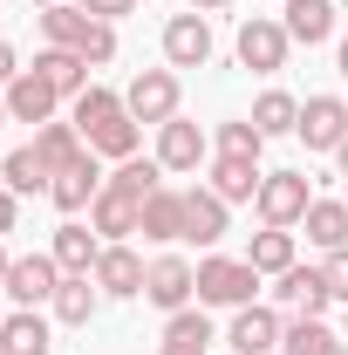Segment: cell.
Instances as JSON below:
<instances>
[{"instance_id":"obj_1","label":"cell","mask_w":348,"mask_h":355,"mask_svg":"<svg viewBox=\"0 0 348 355\" xmlns=\"http://www.w3.org/2000/svg\"><path fill=\"white\" fill-rule=\"evenodd\" d=\"M253 294H260L253 260H225V253L198 260V308H246Z\"/></svg>"},{"instance_id":"obj_2","label":"cell","mask_w":348,"mask_h":355,"mask_svg":"<svg viewBox=\"0 0 348 355\" xmlns=\"http://www.w3.org/2000/svg\"><path fill=\"white\" fill-rule=\"evenodd\" d=\"M253 205H260V219H266V225L294 232V225L307 219V205H314V191H307V171H266Z\"/></svg>"},{"instance_id":"obj_3","label":"cell","mask_w":348,"mask_h":355,"mask_svg":"<svg viewBox=\"0 0 348 355\" xmlns=\"http://www.w3.org/2000/svg\"><path fill=\"white\" fill-rule=\"evenodd\" d=\"M143 301H150V308H164V314L191 308V301H198V266L184 260V253H157L150 273H143Z\"/></svg>"},{"instance_id":"obj_4","label":"cell","mask_w":348,"mask_h":355,"mask_svg":"<svg viewBox=\"0 0 348 355\" xmlns=\"http://www.w3.org/2000/svg\"><path fill=\"white\" fill-rule=\"evenodd\" d=\"M287 48H294V35H287L280 21L253 14V21H239V42H232V55H239L253 76H280V69H287Z\"/></svg>"},{"instance_id":"obj_5","label":"cell","mask_w":348,"mask_h":355,"mask_svg":"<svg viewBox=\"0 0 348 355\" xmlns=\"http://www.w3.org/2000/svg\"><path fill=\"white\" fill-rule=\"evenodd\" d=\"M103 184H110V171H103V157H96V150H82L76 164H62V171H55V184H48V198H55V212H69V219H76L82 205H96V198H103Z\"/></svg>"},{"instance_id":"obj_6","label":"cell","mask_w":348,"mask_h":355,"mask_svg":"<svg viewBox=\"0 0 348 355\" xmlns=\"http://www.w3.org/2000/svg\"><path fill=\"white\" fill-rule=\"evenodd\" d=\"M123 110H130L137 123H171L177 116V69H143V76H130Z\"/></svg>"},{"instance_id":"obj_7","label":"cell","mask_w":348,"mask_h":355,"mask_svg":"<svg viewBox=\"0 0 348 355\" xmlns=\"http://www.w3.org/2000/svg\"><path fill=\"white\" fill-rule=\"evenodd\" d=\"M280 335H287V314L266 308V301L232 308V328H225V342H232L239 355H273V349H280Z\"/></svg>"},{"instance_id":"obj_8","label":"cell","mask_w":348,"mask_h":355,"mask_svg":"<svg viewBox=\"0 0 348 355\" xmlns=\"http://www.w3.org/2000/svg\"><path fill=\"white\" fill-rule=\"evenodd\" d=\"M55 287H62V266H55V253H28V260L7 266V301L14 308H42V301H55Z\"/></svg>"},{"instance_id":"obj_9","label":"cell","mask_w":348,"mask_h":355,"mask_svg":"<svg viewBox=\"0 0 348 355\" xmlns=\"http://www.w3.org/2000/svg\"><path fill=\"white\" fill-rule=\"evenodd\" d=\"M164 62H171V69H205V62H212V21H205L198 7L164 21Z\"/></svg>"},{"instance_id":"obj_10","label":"cell","mask_w":348,"mask_h":355,"mask_svg":"<svg viewBox=\"0 0 348 355\" xmlns=\"http://www.w3.org/2000/svg\"><path fill=\"white\" fill-rule=\"evenodd\" d=\"M307 144V150H328V157H335V150H342V137H348V103L342 96H307L301 103V130H294Z\"/></svg>"},{"instance_id":"obj_11","label":"cell","mask_w":348,"mask_h":355,"mask_svg":"<svg viewBox=\"0 0 348 355\" xmlns=\"http://www.w3.org/2000/svg\"><path fill=\"white\" fill-rule=\"evenodd\" d=\"M0 96H7V116H14V123H35V130H42V123H55V103H62V96H55V83H48L42 69H21Z\"/></svg>"},{"instance_id":"obj_12","label":"cell","mask_w":348,"mask_h":355,"mask_svg":"<svg viewBox=\"0 0 348 355\" xmlns=\"http://www.w3.org/2000/svg\"><path fill=\"white\" fill-rule=\"evenodd\" d=\"M328 280H321V266H287V273H273V308H301V314H328Z\"/></svg>"},{"instance_id":"obj_13","label":"cell","mask_w":348,"mask_h":355,"mask_svg":"<svg viewBox=\"0 0 348 355\" xmlns=\"http://www.w3.org/2000/svg\"><path fill=\"white\" fill-rule=\"evenodd\" d=\"M205 150H212V137L198 130V123H184V116L157 123V164H164V171H198Z\"/></svg>"},{"instance_id":"obj_14","label":"cell","mask_w":348,"mask_h":355,"mask_svg":"<svg viewBox=\"0 0 348 355\" xmlns=\"http://www.w3.org/2000/svg\"><path fill=\"white\" fill-rule=\"evenodd\" d=\"M225 225H232V205L218 198L212 184H191V191H184V239L218 246V239H225Z\"/></svg>"},{"instance_id":"obj_15","label":"cell","mask_w":348,"mask_h":355,"mask_svg":"<svg viewBox=\"0 0 348 355\" xmlns=\"http://www.w3.org/2000/svg\"><path fill=\"white\" fill-rule=\"evenodd\" d=\"M143 273H150V266L137 260L130 239H123V246H103V260H96V287H103L110 301H137V294H143Z\"/></svg>"},{"instance_id":"obj_16","label":"cell","mask_w":348,"mask_h":355,"mask_svg":"<svg viewBox=\"0 0 348 355\" xmlns=\"http://www.w3.org/2000/svg\"><path fill=\"white\" fill-rule=\"evenodd\" d=\"M103 246H110V239H103L96 225H76V219H62V225H55V246H48V253H55V266H62V273H96Z\"/></svg>"},{"instance_id":"obj_17","label":"cell","mask_w":348,"mask_h":355,"mask_svg":"<svg viewBox=\"0 0 348 355\" xmlns=\"http://www.w3.org/2000/svg\"><path fill=\"white\" fill-rule=\"evenodd\" d=\"M89 225H96V232H103L110 246H123V239H137V232H143V205H137V198H123V191H110V184H103V198L89 205Z\"/></svg>"},{"instance_id":"obj_18","label":"cell","mask_w":348,"mask_h":355,"mask_svg":"<svg viewBox=\"0 0 348 355\" xmlns=\"http://www.w3.org/2000/svg\"><path fill=\"white\" fill-rule=\"evenodd\" d=\"M55 321L62 328H89V314L103 308V287H96V273H62V287H55Z\"/></svg>"},{"instance_id":"obj_19","label":"cell","mask_w":348,"mask_h":355,"mask_svg":"<svg viewBox=\"0 0 348 355\" xmlns=\"http://www.w3.org/2000/svg\"><path fill=\"white\" fill-rule=\"evenodd\" d=\"M260 164L253 157H212V171H205V184H212L225 205H246V198H260Z\"/></svg>"},{"instance_id":"obj_20","label":"cell","mask_w":348,"mask_h":355,"mask_svg":"<svg viewBox=\"0 0 348 355\" xmlns=\"http://www.w3.org/2000/svg\"><path fill=\"white\" fill-rule=\"evenodd\" d=\"M280 349L287 355H348V335H335L321 314H294L287 335H280Z\"/></svg>"},{"instance_id":"obj_21","label":"cell","mask_w":348,"mask_h":355,"mask_svg":"<svg viewBox=\"0 0 348 355\" xmlns=\"http://www.w3.org/2000/svg\"><path fill=\"white\" fill-rule=\"evenodd\" d=\"M35 21H42V42L48 48H82L89 28H96V14H82L76 0H55V7H42Z\"/></svg>"},{"instance_id":"obj_22","label":"cell","mask_w":348,"mask_h":355,"mask_svg":"<svg viewBox=\"0 0 348 355\" xmlns=\"http://www.w3.org/2000/svg\"><path fill=\"white\" fill-rule=\"evenodd\" d=\"M301 225H307V246L342 253V246H348V198H314Z\"/></svg>"},{"instance_id":"obj_23","label":"cell","mask_w":348,"mask_h":355,"mask_svg":"<svg viewBox=\"0 0 348 355\" xmlns=\"http://www.w3.org/2000/svg\"><path fill=\"white\" fill-rule=\"evenodd\" d=\"M157 355H212V321H205V308H177L164 321V349Z\"/></svg>"},{"instance_id":"obj_24","label":"cell","mask_w":348,"mask_h":355,"mask_svg":"<svg viewBox=\"0 0 348 355\" xmlns=\"http://www.w3.org/2000/svg\"><path fill=\"white\" fill-rule=\"evenodd\" d=\"M280 28L301 48H321L335 35V0H287V21H280Z\"/></svg>"},{"instance_id":"obj_25","label":"cell","mask_w":348,"mask_h":355,"mask_svg":"<svg viewBox=\"0 0 348 355\" xmlns=\"http://www.w3.org/2000/svg\"><path fill=\"white\" fill-rule=\"evenodd\" d=\"M0 184H7L14 198H28V191H48L55 171L42 164V150H35V144H21V150H7V157H0Z\"/></svg>"},{"instance_id":"obj_26","label":"cell","mask_w":348,"mask_h":355,"mask_svg":"<svg viewBox=\"0 0 348 355\" xmlns=\"http://www.w3.org/2000/svg\"><path fill=\"white\" fill-rule=\"evenodd\" d=\"M143 239H157V246H171V239H184V191H150L143 198Z\"/></svg>"},{"instance_id":"obj_27","label":"cell","mask_w":348,"mask_h":355,"mask_svg":"<svg viewBox=\"0 0 348 355\" xmlns=\"http://www.w3.org/2000/svg\"><path fill=\"white\" fill-rule=\"evenodd\" d=\"M116 116H130V110H123V96H116V89H103V83H89L82 96H76V116H69V123H76L82 144H89V137L103 130V123H116Z\"/></svg>"},{"instance_id":"obj_28","label":"cell","mask_w":348,"mask_h":355,"mask_svg":"<svg viewBox=\"0 0 348 355\" xmlns=\"http://www.w3.org/2000/svg\"><path fill=\"white\" fill-rule=\"evenodd\" d=\"M35 69H42L48 83H55V96H69V103L89 89V62L76 55V48H42V55H35Z\"/></svg>"},{"instance_id":"obj_29","label":"cell","mask_w":348,"mask_h":355,"mask_svg":"<svg viewBox=\"0 0 348 355\" xmlns=\"http://www.w3.org/2000/svg\"><path fill=\"white\" fill-rule=\"evenodd\" d=\"M0 349H7V355H48L42 308H14V314H7V321H0Z\"/></svg>"},{"instance_id":"obj_30","label":"cell","mask_w":348,"mask_h":355,"mask_svg":"<svg viewBox=\"0 0 348 355\" xmlns=\"http://www.w3.org/2000/svg\"><path fill=\"white\" fill-rule=\"evenodd\" d=\"M253 130L260 137H294L301 130V103H294L287 89H266L260 103H253Z\"/></svg>"},{"instance_id":"obj_31","label":"cell","mask_w":348,"mask_h":355,"mask_svg":"<svg viewBox=\"0 0 348 355\" xmlns=\"http://www.w3.org/2000/svg\"><path fill=\"white\" fill-rule=\"evenodd\" d=\"M110 191H123V198H150V191H164V164L157 157H123L116 171H110Z\"/></svg>"},{"instance_id":"obj_32","label":"cell","mask_w":348,"mask_h":355,"mask_svg":"<svg viewBox=\"0 0 348 355\" xmlns=\"http://www.w3.org/2000/svg\"><path fill=\"white\" fill-rule=\"evenodd\" d=\"M246 260H253V273H287L294 266V232H280V225H266V232H253V246H246Z\"/></svg>"},{"instance_id":"obj_33","label":"cell","mask_w":348,"mask_h":355,"mask_svg":"<svg viewBox=\"0 0 348 355\" xmlns=\"http://www.w3.org/2000/svg\"><path fill=\"white\" fill-rule=\"evenodd\" d=\"M35 150H42L48 171H62V164H76V157H82L89 144H82V130H76V123H42V130H35Z\"/></svg>"},{"instance_id":"obj_34","label":"cell","mask_w":348,"mask_h":355,"mask_svg":"<svg viewBox=\"0 0 348 355\" xmlns=\"http://www.w3.org/2000/svg\"><path fill=\"white\" fill-rule=\"evenodd\" d=\"M260 150H266V137L253 130V116H239V123H218V157H253V164H260Z\"/></svg>"},{"instance_id":"obj_35","label":"cell","mask_w":348,"mask_h":355,"mask_svg":"<svg viewBox=\"0 0 348 355\" xmlns=\"http://www.w3.org/2000/svg\"><path fill=\"white\" fill-rule=\"evenodd\" d=\"M76 55H82L89 69H110V62H116V28H110V21H96V28H89V42L76 48Z\"/></svg>"},{"instance_id":"obj_36","label":"cell","mask_w":348,"mask_h":355,"mask_svg":"<svg viewBox=\"0 0 348 355\" xmlns=\"http://www.w3.org/2000/svg\"><path fill=\"white\" fill-rule=\"evenodd\" d=\"M321 280H328V294H335V301L348 308V246H342V253H328V260H321Z\"/></svg>"},{"instance_id":"obj_37","label":"cell","mask_w":348,"mask_h":355,"mask_svg":"<svg viewBox=\"0 0 348 355\" xmlns=\"http://www.w3.org/2000/svg\"><path fill=\"white\" fill-rule=\"evenodd\" d=\"M76 7H82V14H96V21H110V28H116L123 14H137V0H76Z\"/></svg>"},{"instance_id":"obj_38","label":"cell","mask_w":348,"mask_h":355,"mask_svg":"<svg viewBox=\"0 0 348 355\" xmlns=\"http://www.w3.org/2000/svg\"><path fill=\"white\" fill-rule=\"evenodd\" d=\"M14 219H21V198H14V191H7V184H0V239H7V232H14Z\"/></svg>"},{"instance_id":"obj_39","label":"cell","mask_w":348,"mask_h":355,"mask_svg":"<svg viewBox=\"0 0 348 355\" xmlns=\"http://www.w3.org/2000/svg\"><path fill=\"white\" fill-rule=\"evenodd\" d=\"M14 76H21V55H14V48H7V42H0V89H7V83H14Z\"/></svg>"},{"instance_id":"obj_40","label":"cell","mask_w":348,"mask_h":355,"mask_svg":"<svg viewBox=\"0 0 348 355\" xmlns=\"http://www.w3.org/2000/svg\"><path fill=\"white\" fill-rule=\"evenodd\" d=\"M191 7H198V14H225L232 0H191Z\"/></svg>"},{"instance_id":"obj_41","label":"cell","mask_w":348,"mask_h":355,"mask_svg":"<svg viewBox=\"0 0 348 355\" xmlns=\"http://www.w3.org/2000/svg\"><path fill=\"white\" fill-rule=\"evenodd\" d=\"M335 69H342V76H348V42H342V48H335Z\"/></svg>"},{"instance_id":"obj_42","label":"cell","mask_w":348,"mask_h":355,"mask_svg":"<svg viewBox=\"0 0 348 355\" xmlns=\"http://www.w3.org/2000/svg\"><path fill=\"white\" fill-rule=\"evenodd\" d=\"M335 164H342V178H348V137H342V150H335Z\"/></svg>"},{"instance_id":"obj_43","label":"cell","mask_w":348,"mask_h":355,"mask_svg":"<svg viewBox=\"0 0 348 355\" xmlns=\"http://www.w3.org/2000/svg\"><path fill=\"white\" fill-rule=\"evenodd\" d=\"M7 266H14V260H7V246H0V287H7Z\"/></svg>"},{"instance_id":"obj_44","label":"cell","mask_w":348,"mask_h":355,"mask_svg":"<svg viewBox=\"0 0 348 355\" xmlns=\"http://www.w3.org/2000/svg\"><path fill=\"white\" fill-rule=\"evenodd\" d=\"M7 123H14V116H7V96H0V130H7Z\"/></svg>"},{"instance_id":"obj_45","label":"cell","mask_w":348,"mask_h":355,"mask_svg":"<svg viewBox=\"0 0 348 355\" xmlns=\"http://www.w3.org/2000/svg\"><path fill=\"white\" fill-rule=\"evenodd\" d=\"M28 7H35V14H42V7H55V0H28Z\"/></svg>"},{"instance_id":"obj_46","label":"cell","mask_w":348,"mask_h":355,"mask_svg":"<svg viewBox=\"0 0 348 355\" xmlns=\"http://www.w3.org/2000/svg\"><path fill=\"white\" fill-rule=\"evenodd\" d=\"M342 335H348V314H342Z\"/></svg>"},{"instance_id":"obj_47","label":"cell","mask_w":348,"mask_h":355,"mask_svg":"<svg viewBox=\"0 0 348 355\" xmlns=\"http://www.w3.org/2000/svg\"><path fill=\"white\" fill-rule=\"evenodd\" d=\"M0 355H7V349H0Z\"/></svg>"}]
</instances>
